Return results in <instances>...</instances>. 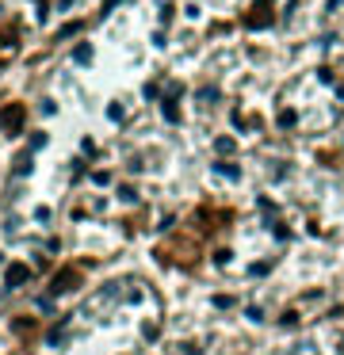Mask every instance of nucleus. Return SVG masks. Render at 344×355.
Returning <instances> with one entry per match:
<instances>
[{
    "label": "nucleus",
    "mask_w": 344,
    "mask_h": 355,
    "mask_svg": "<svg viewBox=\"0 0 344 355\" xmlns=\"http://www.w3.org/2000/svg\"><path fill=\"white\" fill-rule=\"evenodd\" d=\"M23 122H27V107L23 104H4L0 107V130L8 134V138L23 134Z\"/></svg>",
    "instance_id": "nucleus-1"
},
{
    "label": "nucleus",
    "mask_w": 344,
    "mask_h": 355,
    "mask_svg": "<svg viewBox=\"0 0 344 355\" xmlns=\"http://www.w3.org/2000/svg\"><path fill=\"white\" fill-rule=\"evenodd\" d=\"M77 286H80V271H77V268H61L58 275L50 279L46 294H50V298H58V294H69V290H77Z\"/></svg>",
    "instance_id": "nucleus-2"
},
{
    "label": "nucleus",
    "mask_w": 344,
    "mask_h": 355,
    "mask_svg": "<svg viewBox=\"0 0 344 355\" xmlns=\"http://www.w3.org/2000/svg\"><path fill=\"white\" fill-rule=\"evenodd\" d=\"M27 279H31V268H27V264H8V271H4V286H8V290L23 286Z\"/></svg>",
    "instance_id": "nucleus-3"
},
{
    "label": "nucleus",
    "mask_w": 344,
    "mask_h": 355,
    "mask_svg": "<svg viewBox=\"0 0 344 355\" xmlns=\"http://www.w3.org/2000/svg\"><path fill=\"white\" fill-rule=\"evenodd\" d=\"M73 61H80V65H88V61H92V46H88V42H80L77 50H73Z\"/></svg>",
    "instance_id": "nucleus-4"
},
{
    "label": "nucleus",
    "mask_w": 344,
    "mask_h": 355,
    "mask_svg": "<svg viewBox=\"0 0 344 355\" xmlns=\"http://www.w3.org/2000/svg\"><path fill=\"white\" fill-rule=\"evenodd\" d=\"M27 172H31V153H23L16 161V176H27Z\"/></svg>",
    "instance_id": "nucleus-5"
},
{
    "label": "nucleus",
    "mask_w": 344,
    "mask_h": 355,
    "mask_svg": "<svg viewBox=\"0 0 344 355\" xmlns=\"http://www.w3.org/2000/svg\"><path fill=\"white\" fill-rule=\"evenodd\" d=\"M119 199L122 202H138V191L130 187V183H122V187H119Z\"/></svg>",
    "instance_id": "nucleus-6"
},
{
    "label": "nucleus",
    "mask_w": 344,
    "mask_h": 355,
    "mask_svg": "<svg viewBox=\"0 0 344 355\" xmlns=\"http://www.w3.org/2000/svg\"><path fill=\"white\" fill-rule=\"evenodd\" d=\"M77 31H80V23H65V27H61V31H58V35H61V38H73V35H77Z\"/></svg>",
    "instance_id": "nucleus-7"
},
{
    "label": "nucleus",
    "mask_w": 344,
    "mask_h": 355,
    "mask_svg": "<svg viewBox=\"0 0 344 355\" xmlns=\"http://www.w3.org/2000/svg\"><path fill=\"white\" fill-rule=\"evenodd\" d=\"M38 310H42V313H54V298L42 294V298H38Z\"/></svg>",
    "instance_id": "nucleus-8"
},
{
    "label": "nucleus",
    "mask_w": 344,
    "mask_h": 355,
    "mask_svg": "<svg viewBox=\"0 0 344 355\" xmlns=\"http://www.w3.org/2000/svg\"><path fill=\"white\" fill-rule=\"evenodd\" d=\"M46 145V134H31V153H34V149H42Z\"/></svg>",
    "instance_id": "nucleus-9"
},
{
    "label": "nucleus",
    "mask_w": 344,
    "mask_h": 355,
    "mask_svg": "<svg viewBox=\"0 0 344 355\" xmlns=\"http://www.w3.org/2000/svg\"><path fill=\"white\" fill-rule=\"evenodd\" d=\"M92 183H100V187H107V183H111V176H107V172H92Z\"/></svg>",
    "instance_id": "nucleus-10"
},
{
    "label": "nucleus",
    "mask_w": 344,
    "mask_h": 355,
    "mask_svg": "<svg viewBox=\"0 0 344 355\" xmlns=\"http://www.w3.org/2000/svg\"><path fill=\"white\" fill-rule=\"evenodd\" d=\"M34 218H38V222L46 225V222H50V207H38V210H34Z\"/></svg>",
    "instance_id": "nucleus-11"
},
{
    "label": "nucleus",
    "mask_w": 344,
    "mask_h": 355,
    "mask_svg": "<svg viewBox=\"0 0 344 355\" xmlns=\"http://www.w3.org/2000/svg\"><path fill=\"white\" fill-rule=\"evenodd\" d=\"M107 115H111V119L119 122V119H122V104H111V107H107Z\"/></svg>",
    "instance_id": "nucleus-12"
},
{
    "label": "nucleus",
    "mask_w": 344,
    "mask_h": 355,
    "mask_svg": "<svg viewBox=\"0 0 344 355\" xmlns=\"http://www.w3.org/2000/svg\"><path fill=\"white\" fill-rule=\"evenodd\" d=\"M34 8H38V19H46V12H50V4H46V0H34Z\"/></svg>",
    "instance_id": "nucleus-13"
},
{
    "label": "nucleus",
    "mask_w": 344,
    "mask_h": 355,
    "mask_svg": "<svg viewBox=\"0 0 344 355\" xmlns=\"http://www.w3.org/2000/svg\"><path fill=\"white\" fill-rule=\"evenodd\" d=\"M0 264H4V256H0Z\"/></svg>",
    "instance_id": "nucleus-14"
}]
</instances>
